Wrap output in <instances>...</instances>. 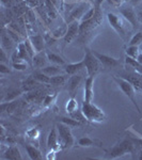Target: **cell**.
<instances>
[{
	"instance_id": "obj_27",
	"label": "cell",
	"mask_w": 142,
	"mask_h": 160,
	"mask_svg": "<svg viewBox=\"0 0 142 160\" xmlns=\"http://www.w3.org/2000/svg\"><path fill=\"white\" fill-rule=\"evenodd\" d=\"M77 143H78V145L81 146V148H90V146H95L97 144V142L95 140H93L92 138H90V137L84 136V137L79 138Z\"/></svg>"
},
{
	"instance_id": "obj_20",
	"label": "cell",
	"mask_w": 142,
	"mask_h": 160,
	"mask_svg": "<svg viewBox=\"0 0 142 160\" xmlns=\"http://www.w3.org/2000/svg\"><path fill=\"white\" fill-rule=\"evenodd\" d=\"M41 71L43 72L45 75L49 77L57 76V75H61V74H66L64 68H61L60 65H56V64H51V65H46L45 68H43Z\"/></svg>"
},
{
	"instance_id": "obj_25",
	"label": "cell",
	"mask_w": 142,
	"mask_h": 160,
	"mask_svg": "<svg viewBox=\"0 0 142 160\" xmlns=\"http://www.w3.org/2000/svg\"><path fill=\"white\" fill-rule=\"evenodd\" d=\"M68 74H61V75H57V76L50 77V81L49 84L51 86H62L68 81Z\"/></svg>"
},
{
	"instance_id": "obj_12",
	"label": "cell",
	"mask_w": 142,
	"mask_h": 160,
	"mask_svg": "<svg viewBox=\"0 0 142 160\" xmlns=\"http://www.w3.org/2000/svg\"><path fill=\"white\" fill-rule=\"evenodd\" d=\"M81 80H82V76L80 74L72 75V76L68 79V82H66V83H68V92L72 97H74L75 92H76L77 89H78Z\"/></svg>"
},
{
	"instance_id": "obj_6",
	"label": "cell",
	"mask_w": 142,
	"mask_h": 160,
	"mask_svg": "<svg viewBox=\"0 0 142 160\" xmlns=\"http://www.w3.org/2000/svg\"><path fill=\"white\" fill-rule=\"evenodd\" d=\"M84 61V68H86L88 76L95 77L96 74L100 71V68H103V65L100 64L99 59H97L96 57L94 56V53L89 49L86 50Z\"/></svg>"
},
{
	"instance_id": "obj_31",
	"label": "cell",
	"mask_w": 142,
	"mask_h": 160,
	"mask_svg": "<svg viewBox=\"0 0 142 160\" xmlns=\"http://www.w3.org/2000/svg\"><path fill=\"white\" fill-rule=\"evenodd\" d=\"M65 110L68 114H71V113H73L75 111L78 110V102H77V100L75 99V97H71V98L68 100L66 106H65Z\"/></svg>"
},
{
	"instance_id": "obj_30",
	"label": "cell",
	"mask_w": 142,
	"mask_h": 160,
	"mask_svg": "<svg viewBox=\"0 0 142 160\" xmlns=\"http://www.w3.org/2000/svg\"><path fill=\"white\" fill-rule=\"evenodd\" d=\"M32 77H33V78H34L35 80H37L38 82H40V83H43V84H49L50 77H49V76H47V75H45L42 71L34 73V74L32 75Z\"/></svg>"
},
{
	"instance_id": "obj_37",
	"label": "cell",
	"mask_w": 142,
	"mask_h": 160,
	"mask_svg": "<svg viewBox=\"0 0 142 160\" xmlns=\"http://www.w3.org/2000/svg\"><path fill=\"white\" fill-rule=\"evenodd\" d=\"M1 2L4 7L8 8V9H12V8L17 3V0H1Z\"/></svg>"
},
{
	"instance_id": "obj_16",
	"label": "cell",
	"mask_w": 142,
	"mask_h": 160,
	"mask_svg": "<svg viewBox=\"0 0 142 160\" xmlns=\"http://www.w3.org/2000/svg\"><path fill=\"white\" fill-rule=\"evenodd\" d=\"M93 83H94V77L93 76H88V78L84 81V102H92L93 100Z\"/></svg>"
},
{
	"instance_id": "obj_3",
	"label": "cell",
	"mask_w": 142,
	"mask_h": 160,
	"mask_svg": "<svg viewBox=\"0 0 142 160\" xmlns=\"http://www.w3.org/2000/svg\"><path fill=\"white\" fill-rule=\"evenodd\" d=\"M135 148L136 146L133 141L129 140V139H124L107 152V158L115 159L126 154H131L135 151Z\"/></svg>"
},
{
	"instance_id": "obj_43",
	"label": "cell",
	"mask_w": 142,
	"mask_h": 160,
	"mask_svg": "<svg viewBox=\"0 0 142 160\" xmlns=\"http://www.w3.org/2000/svg\"><path fill=\"white\" fill-rule=\"evenodd\" d=\"M65 2H79V1H82V0H64Z\"/></svg>"
},
{
	"instance_id": "obj_34",
	"label": "cell",
	"mask_w": 142,
	"mask_h": 160,
	"mask_svg": "<svg viewBox=\"0 0 142 160\" xmlns=\"http://www.w3.org/2000/svg\"><path fill=\"white\" fill-rule=\"evenodd\" d=\"M20 94H22L20 90H12V91L8 92L7 96L2 100V102H11V100H15L16 97H18Z\"/></svg>"
},
{
	"instance_id": "obj_44",
	"label": "cell",
	"mask_w": 142,
	"mask_h": 160,
	"mask_svg": "<svg viewBox=\"0 0 142 160\" xmlns=\"http://www.w3.org/2000/svg\"><path fill=\"white\" fill-rule=\"evenodd\" d=\"M140 51H141V53H142V46H141V47H140Z\"/></svg>"
},
{
	"instance_id": "obj_39",
	"label": "cell",
	"mask_w": 142,
	"mask_h": 160,
	"mask_svg": "<svg viewBox=\"0 0 142 160\" xmlns=\"http://www.w3.org/2000/svg\"><path fill=\"white\" fill-rule=\"evenodd\" d=\"M0 61H1V63H8V58H7V51L4 50V49H2L1 48V50H0Z\"/></svg>"
},
{
	"instance_id": "obj_35",
	"label": "cell",
	"mask_w": 142,
	"mask_h": 160,
	"mask_svg": "<svg viewBox=\"0 0 142 160\" xmlns=\"http://www.w3.org/2000/svg\"><path fill=\"white\" fill-rule=\"evenodd\" d=\"M60 122L64 123V124H66V125L71 126V127H76V126L81 125V123L79 122V121L75 120V118H71V117H69V118H65V117L61 118H60Z\"/></svg>"
},
{
	"instance_id": "obj_19",
	"label": "cell",
	"mask_w": 142,
	"mask_h": 160,
	"mask_svg": "<svg viewBox=\"0 0 142 160\" xmlns=\"http://www.w3.org/2000/svg\"><path fill=\"white\" fill-rule=\"evenodd\" d=\"M84 68V59H82L81 61L79 62H75V63H69V64H66V65H64V71H65V73L68 75H75L77 74L78 72L82 71Z\"/></svg>"
},
{
	"instance_id": "obj_4",
	"label": "cell",
	"mask_w": 142,
	"mask_h": 160,
	"mask_svg": "<svg viewBox=\"0 0 142 160\" xmlns=\"http://www.w3.org/2000/svg\"><path fill=\"white\" fill-rule=\"evenodd\" d=\"M93 6L89 0H82V1H79L75 4V7L69 11L68 14L65 15L64 17V22H66V24H69V22H74V20H78L80 22V19L82 18L86 12Z\"/></svg>"
},
{
	"instance_id": "obj_41",
	"label": "cell",
	"mask_w": 142,
	"mask_h": 160,
	"mask_svg": "<svg viewBox=\"0 0 142 160\" xmlns=\"http://www.w3.org/2000/svg\"><path fill=\"white\" fill-rule=\"evenodd\" d=\"M137 61H138L140 64H142V53H140V55H139V57L137 58Z\"/></svg>"
},
{
	"instance_id": "obj_32",
	"label": "cell",
	"mask_w": 142,
	"mask_h": 160,
	"mask_svg": "<svg viewBox=\"0 0 142 160\" xmlns=\"http://www.w3.org/2000/svg\"><path fill=\"white\" fill-rule=\"evenodd\" d=\"M141 53L140 47L139 46H128L126 48V56L130 57L133 59H137L139 57V55Z\"/></svg>"
},
{
	"instance_id": "obj_7",
	"label": "cell",
	"mask_w": 142,
	"mask_h": 160,
	"mask_svg": "<svg viewBox=\"0 0 142 160\" xmlns=\"http://www.w3.org/2000/svg\"><path fill=\"white\" fill-rule=\"evenodd\" d=\"M107 19H108V22H109V24L111 25V27L117 31L118 34L120 35L123 40H125L126 31H125V26H124L123 19L121 18L119 15L114 14V13H108Z\"/></svg>"
},
{
	"instance_id": "obj_13",
	"label": "cell",
	"mask_w": 142,
	"mask_h": 160,
	"mask_svg": "<svg viewBox=\"0 0 142 160\" xmlns=\"http://www.w3.org/2000/svg\"><path fill=\"white\" fill-rule=\"evenodd\" d=\"M48 58H47V52H44V51H41V52H37L35 56L32 58V66L35 68H40L42 69L43 68H45L48 63Z\"/></svg>"
},
{
	"instance_id": "obj_10",
	"label": "cell",
	"mask_w": 142,
	"mask_h": 160,
	"mask_svg": "<svg viewBox=\"0 0 142 160\" xmlns=\"http://www.w3.org/2000/svg\"><path fill=\"white\" fill-rule=\"evenodd\" d=\"M120 11V14L122 15V17H124V19L126 20V22H128V24H130V26L133 28H136L137 25H138V16H137L136 12L134 11L133 8H122V9L119 10Z\"/></svg>"
},
{
	"instance_id": "obj_23",
	"label": "cell",
	"mask_w": 142,
	"mask_h": 160,
	"mask_svg": "<svg viewBox=\"0 0 142 160\" xmlns=\"http://www.w3.org/2000/svg\"><path fill=\"white\" fill-rule=\"evenodd\" d=\"M47 58H48V61H49L51 64H56V65H60V66L66 65L65 60H64L60 55H58V53L47 52Z\"/></svg>"
},
{
	"instance_id": "obj_17",
	"label": "cell",
	"mask_w": 142,
	"mask_h": 160,
	"mask_svg": "<svg viewBox=\"0 0 142 160\" xmlns=\"http://www.w3.org/2000/svg\"><path fill=\"white\" fill-rule=\"evenodd\" d=\"M2 158L7 160H22L23 156L20 154L19 148L16 145H12L7 148V151L2 155Z\"/></svg>"
},
{
	"instance_id": "obj_15",
	"label": "cell",
	"mask_w": 142,
	"mask_h": 160,
	"mask_svg": "<svg viewBox=\"0 0 142 160\" xmlns=\"http://www.w3.org/2000/svg\"><path fill=\"white\" fill-rule=\"evenodd\" d=\"M29 40L31 44L33 45L34 49L37 52H41V51H44V48H45V38L42 37L41 34H31L29 35Z\"/></svg>"
},
{
	"instance_id": "obj_1",
	"label": "cell",
	"mask_w": 142,
	"mask_h": 160,
	"mask_svg": "<svg viewBox=\"0 0 142 160\" xmlns=\"http://www.w3.org/2000/svg\"><path fill=\"white\" fill-rule=\"evenodd\" d=\"M81 112L84 113V118L88 122L91 123H102L106 118V114L100 108L94 105L92 102H82Z\"/></svg>"
},
{
	"instance_id": "obj_36",
	"label": "cell",
	"mask_w": 142,
	"mask_h": 160,
	"mask_svg": "<svg viewBox=\"0 0 142 160\" xmlns=\"http://www.w3.org/2000/svg\"><path fill=\"white\" fill-rule=\"evenodd\" d=\"M12 68L16 71H25L28 68V63L25 61H18V62H14L12 63Z\"/></svg>"
},
{
	"instance_id": "obj_28",
	"label": "cell",
	"mask_w": 142,
	"mask_h": 160,
	"mask_svg": "<svg viewBox=\"0 0 142 160\" xmlns=\"http://www.w3.org/2000/svg\"><path fill=\"white\" fill-rule=\"evenodd\" d=\"M3 29L6 30V32L10 35V37H11V38L16 44H19V43H22V42H24V41H23V37H22V35H20L18 32H16L15 30H13L12 28H10L9 26L4 27Z\"/></svg>"
},
{
	"instance_id": "obj_24",
	"label": "cell",
	"mask_w": 142,
	"mask_h": 160,
	"mask_svg": "<svg viewBox=\"0 0 142 160\" xmlns=\"http://www.w3.org/2000/svg\"><path fill=\"white\" fill-rule=\"evenodd\" d=\"M66 31H68V24H66V22H65L63 25L57 26L55 29L51 31V34H53V37H55L57 40H58V38H63L65 37Z\"/></svg>"
},
{
	"instance_id": "obj_11",
	"label": "cell",
	"mask_w": 142,
	"mask_h": 160,
	"mask_svg": "<svg viewBox=\"0 0 142 160\" xmlns=\"http://www.w3.org/2000/svg\"><path fill=\"white\" fill-rule=\"evenodd\" d=\"M94 53V56L96 57L97 59L99 60L100 64L103 65V68H114V66L119 65V60L113 57H110V56H107V55H104V53H99L97 51H92Z\"/></svg>"
},
{
	"instance_id": "obj_8",
	"label": "cell",
	"mask_w": 142,
	"mask_h": 160,
	"mask_svg": "<svg viewBox=\"0 0 142 160\" xmlns=\"http://www.w3.org/2000/svg\"><path fill=\"white\" fill-rule=\"evenodd\" d=\"M79 33H80V22L74 20V22L68 24V31H66L65 37L63 38L64 45H68L73 42Z\"/></svg>"
},
{
	"instance_id": "obj_18",
	"label": "cell",
	"mask_w": 142,
	"mask_h": 160,
	"mask_svg": "<svg viewBox=\"0 0 142 160\" xmlns=\"http://www.w3.org/2000/svg\"><path fill=\"white\" fill-rule=\"evenodd\" d=\"M15 44L16 43H15L11 38V37L6 32V30L2 29V32H1V48L2 49H4L7 52L12 51L13 48L15 47Z\"/></svg>"
},
{
	"instance_id": "obj_26",
	"label": "cell",
	"mask_w": 142,
	"mask_h": 160,
	"mask_svg": "<svg viewBox=\"0 0 142 160\" xmlns=\"http://www.w3.org/2000/svg\"><path fill=\"white\" fill-rule=\"evenodd\" d=\"M125 63L127 66L133 68L135 71H137L138 73H140L142 75V64L139 63V62L137 61V59H133V58H130V57L126 56L125 57Z\"/></svg>"
},
{
	"instance_id": "obj_22",
	"label": "cell",
	"mask_w": 142,
	"mask_h": 160,
	"mask_svg": "<svg viewBox=\"0 0 142 160\" xmlns=\"http://www.w3.org/2000/svg\"><path fill=\"white\" fill-rule=\"evenodd\" d=\"M26 151H27V154L29 156V158L31 160H41L43 159V155L40 152V149L34 148L32 145H26Z\"/></svg>"
},
{
	"instance_id": "obj_38",
	"label": "cell",
	"mask_w": 142,
	"mask_h": 160,
	"mask_svg": "<svg viewBox=\"0 0 142 160\" xmlns=\"http://www.w3.org/2000/svg\"><path fill=\"white\" fill-rule=\"evenodd\" d=\"M0 73L2 75L3 74H10L11 73V69L9 68V66L4 63H0Z\"/></svg>"
},
{
	"instance_id": "obj_40",
	"label": "cell",
	"mask_w": 142,
	"mask_h": 160,
	"mask_svg": "<svg viewBox=\"0 0 142 160\" xmlns=\"http://www.w3.org/2000/svg\"><path fill=\"white\" fill-rule=\"evenodd\" d=\"M137 16H138V20L142 24V11H139L138 14H137Z\"/></svg>"
},
{
	"instance_id": "obj_42",
	"label": "cell",
	"mask_w": 142,
	"mask_h": 160,
	"mask_svg": "<svg viewBox=\"0 0 142 160\" xmlns=\"http://www.w3.org/2000/svg\"><path fill=\"white\" fill-rule=\"evenodd\" d=\"M110 1H111L113 4H119L121 2V0H110Z\"/></svg>"
},
{
	"instance_id": "obj_2",
	"label": "cell",
	"mask_w": 142,
	"mask_h": 160,
	"mask_svg": "<svg viewBox=\"0 0 142 160\" xmlns=\"http://www.w3.org/2000/svg\"><path fill=\"white\" fill-rule=\"evenodd\" d=\"M57 130H58V138L59 144H60V149H68L72 148L75 143V139L72 133L71 126L66 125L64 123H57L56 125Z\"/></svg>"
},
{
	"instance_id": "obj_33",
	"label": "cell",
	"mask_w": 142,
	"mask_h": 160,
	"mask_svg": "<svg viewBox=\"0 0 142 160\" xmlns=\"http://www.w3.org/2000/svg\"><path fill=\"white\" fill-rule=\"evenodd\" d=\"M142 44V31H138L128 42V46H139Z\"/></svg>"
},
{
	"instance_id": "obj_5",
	"label": "cell",
	"mask_w": 142,
	"mask_h": 160,
	"mask_svg": "<svg viewBox=\"0 0 142 160\" xmlns=\"http://www.w3.org/2000/svg\"><path fill=\"white\" fill-rule=\"evenodd\" d=\"M113 80L117 82V84L119 86V88H120V89L122 90V92L124 93V94H125L126 96H127L128 98L131 100V102H133L134 106L136 107L137 111L140 113L141 112L140 107H139L138 102H137V100L135 98V96H136V88L134 87L133 84H131L130 82L128 81V80H126L125 78H123V77H121V76L120 77L114 76V77H113Z\"/></svg>"
},
{
	"instance_id": "obj_29",
	"label": "cell",
	"mask_w": 142,
	"mask_h": 160,
	"mask_svg": "<svg viewBox=\"0 0 142 160\" xmlns=\"http://www.w3.org/2000/svg\"><path fill=\"white\" fill-rule=\"evenodd\" d=\"M19 105L18 100H13V102H2L1 104V111H7L8 113H12L13 111H15L16 107Z\"/></svg>"
},
{
	"instance_id": "obj_21",
	"label": "cell",
	"mask_w": 142,
	"mask_h": 160,
	"mask_svg": "<svg viewBox=\"0 0 142 160\" xmlns=\"http://www.w3.org/2000/svg\"><path fill=\"white\" fill-rule=\"evenodd\" d=\"M30 7L28 6V3L26 1H23V2H18L16 3L14 7L12 8V11L14 13L15 15L17 16H24V15L29 11Z\"/></svg>"
},
{
	"instance_id": "obj_9",
	"label": "cell",
	"mask_w": 142,
	"mask_h": 160,
	"mask_svg": "<svg viewBox=\"0 0 142 160\" xmlns=\"http://www.w3.org/2000/svg\"><path fill=\"white\" fill-rule=\"evenodd\" d=\"M128 68H129V66H128ZM131 68V71L126 72V73H124V74H121L120 76L125 78L126 80H128L136 89L142 90V75L140 73H138L137 71H135L133 68Z\"/></svg>"
},
{
	"instance_id": "obj_14",
	"label": "cell",
	"mask_w": 142,
	"mask_h": 160,
	"mask_svg": "<svg viewBox=\"0 0 142 160\" xmlns=\"http://www.w3.org/2000/svg\"><path fill=\"white\" fill-rule=\"evenodd\" d=\"M47 148H48V149H55V151H59V149H60V144H59V138H58V130H57L56 126L50 130L49 135H48Z\"/></svg>"
}]
</instances>
